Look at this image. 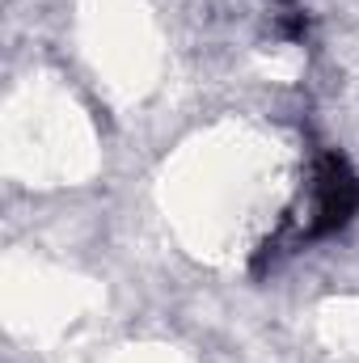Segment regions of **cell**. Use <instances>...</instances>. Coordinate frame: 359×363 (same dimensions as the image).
Segmentation results:
<instances>
[{"label":"cell","instance_id":"cell-1","mask_svg":"<svg viewBox=\"0 0 359 363\" xmlns=\"http://www.w3.org/2000/svg\"><path fill=\"white\" fill-rule=\"evenodd\" d=\"M355 216H359V174L351 169L347 157L326 152L313 169V207H309V220L296 233V241L330 237V233L347 228Z\"/></svg>","mask_w":359,"mask_h":363}]
</instances>
